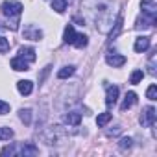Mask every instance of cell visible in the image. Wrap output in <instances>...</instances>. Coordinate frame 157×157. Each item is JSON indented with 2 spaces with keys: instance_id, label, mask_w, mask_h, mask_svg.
Instances as JSON below:
<instances>
[{
  "instance_id": "30bf717a",
  "label": "cell",
  "mask_w": 157,
  "mask_h": 157,
  "mask_svg": "<svg viewBox=\"0 0 157 157\" xmlns=\"http://www.w3.org/2000/svg\"><path fill=\"white\" fill-rule=\"evenodd\" d=\"M135 104H137V94L131 91V93H128V94H126V98H124V102H122L120 109H122V111H128V109H131Z\"/></svg>"
},
{
  "instance_id": "ffe728a7",
  "label": "cell",
  "mask_w": 157,
  "mask_h": 157,
  "mask_svg": "<svg viewBox=\"0 0 157 157\" xmlns=\"http://www.w3.org/2000/svg\"><path fill=\"white\" fill-rule=\"evenodd\" d=\"M21 120L26 126H30L32 124V109H21Z\"/></svg>"
},
{
  "instance_id": "d4e9b609",
  "label": "cell",
  "mask_w": 157,
  "mask_h": 157,
  "mask_svg": "<svg viewBox=\"0 0 157 157\" xmlns=\"http://www.w3.org/2000/svg\"><path fill=\"white\" fill-rule=\"evenodd\" d=\"M10 111V104H6L4 100H0V115H6Z\"/></svg>"
},
{
  "instance_id": "9a60e30c",
  "label": "cell",
  "mask_w": 157,
  "mask_h": 157,
  "mask_svg": "<svg viewBox=\"0 0 157 157\" xmlns=\"http://www.w3.org/2000/svg\"><path fill=\"white\" fill-rule=\"evenodd\" d=\"M74 37H76V32H74V26H72V24H68V26L65 28V35H63V39H65V43H70V44H72V41H74Z\"/></svg>"
},
{
  "instance_id": "6da1fadb",
  "label": "cell",
  "mask_w": 157,
  "mask_h": 157,
  "mask_svg": "<svg viewBox=\"0 0 157 157\" xmlns=\"http://www.w3.org/2000/svg\"><path fill=\"white\" fill-rule=\"evenodd\" d=\"M0 10H2V15L6 17V19H10L11 21V30H17L19 26V17H21V13H22V4L21 2H15V0H6V2L0 6Z\"/></svg>"
},
{
  "instance_id": "ba28073f",
  "label": "cell",
  "mask_w": 157,
  "mask_h": 157,
  "mask_svg": "<svg viewBox=\"0 0 157 157\" xmlns=\"http://www.w3.org/2000/svg\"><path fill=\"white\" fill-rule=\"evenodd\" d=\"M19 56L24 59V61H28V63H32V61H35V50L32 48V46H22L21 50H19Z\"/></svg>"
},
{
  "instance_id": "603a6c76",
  "label": "cell",
  "mask_w": 157,
  "mask_h": 157,
  "mask_svg": "<svg viewBox=\"0 0 157 157\" xmlns=\"http://www.w3.org/2000/svg\"><path fill=\"white\" fill-rule=\"evenodd\" d=\"M8 52H10V41L0 35V54H8Z\"/></svg>"
},
{
  "instance_id": "d6986e66",
  "label": "cell",
  "mask_w": 157,
  "mask_h": 157,
  "mask_svg": "<svg viewBox=\"0 0 157 157\" xmlns=\"http://www.w3.org/2000/svg\"><path fill=\"white\" fill-rule=\"evenodd\" d=\"M13 129L11 128H0V140H10L13 137Z\"/></svg>"
},
{
  "instance_id": "cb8c5ba5",
  "label": "cell",
  "mask_w": 157,
  "mask_h": 157,
  "mask_svg": "<svg viewBox=\"0 0 157 157\" xmlns=\"http://www.w3.org/2000/svg\"><path fill=\"white\" fill-rule=\"evenodd\" d=\"M146 96L153 102V100H157V87L155 85H150L148 87V91H146Z\"/></svg>"
},
{
  "instance_id": "52a82bcc",
  "label": "cell",
  "mask_w": 157,
  "mask_h": 157,
  "mask_svg": "<svg viewBox=\"0 0 157 157\" xmlns=\"http://www.w3.org/2000/svg\"><path fill=\"white\" fill-rule=\"evenodd\" d=\"M17 91H19L21 94L28 96V94H32V91H33V83H32L30 80H21V82H17Z\"/></svg>"
},
{
  "instance_id": "5b68a950",
  "label": "cell",
  "mask_w": 157,
  "mask_h": 157,
  "mask_svg": "<svg viewBox=\"0 0 157 157\" xmlns=\"http://www.w3.org/2000/svg\"><path fill=\"white\" fill-rule=\"evenodd\" d=\"M133 48H135V52L137 54H140V52H146L148 48H150V37H137L135 39V44H133Z\"/></svg>"
},
{
  "instance_id": "7a4b0ae2",
  "label": "cell",
  "mask_w": 157,
  "mask_h": 157,
  "mask_svg": "<svg viewBox=\"0 0 157 157\" xmlns=\"http://www.w3.org/2000/svg\"><path fill=\"white\" fill-rule=\"evenodd\" d=\"M153 122H155V109L151 105H148V107H144V111L140 115V124L144 128H150V126H153Z\"/></svg>"
},
{
  "instance_id": "44dd1931",
  "label": "cell",
  "mask_w": 157,
  "mask_h": 157,
  "mask_svg": "<svg viewBox=\"0 0 157 157\" xmlns=\"http://www.w3.org/2000/svg\"><path fill=\"white\" fill-rule=\"evenodd\" d=\"M120 30H122V17H118V19H117V22H115V30H111L109 37H111V39H115V37L120 33Z\"/></svg>"
},
{
  "instance_id": "8fae6325",
  "label": "cell",
  "mask_w": 157,
  "mask_h": 157,
  "mask_svg": "<svg viewBox=\"0 0 157 157\" xmlns=\"http://www.w3.org/2000/svg\"><path fill=\"white\" fill-rule=\"evenodd\" d=\"M65 122H67L68 126H80L82 115H80V113H67V115H65Z\"/></svg>"
},
{
  "instance_id": "277c9868",
  "label": "cell",
  "mask_w": 157,
  "mask_h": 157,
  "mask_svg": "<svg viewBox=\"0 0 157 157\" xmlns=\"http://www.w3.org/2000/svg\"><path fill=\"white\" fill-rule=\"evenodd\" d=\"M117 100H118V87H117V85L107 87V94H105V104H107V107L115 105Z\"/></svg>"
},
{
  "instance_id": "484cf974",
  "label": "cell",
  "mask_w": 157,
  "mask_h": 157,
  "mask_svg": "<svg viewBox=\"0 0 157 157\" xmlns=\"http://www.w3.org/2000/svg\"><path fill=\"white\" fill-rule=\"evenodd\" d=\"M0 153H2V155H8V153H10V155H13V153H15V148H13V146H6Z\"/></svg>"
},
{
  "instance_id": "7402d4cb",
  "label": "cell",
  "mask_w": 157,
  "mask_h": 157,
  "mask_svg": "<svg viewBox=\"0 0 157 157\" xmlns=\"http://www.w3.org/2000/svg\"><path fill=\"white\" fill-rule=\"evenodd\" d=\"M131 142H133L131 137H122L120 142H118V146H120V150H129L131 148Z\"/></svg>"
},
{
  "instance_id": "9c48e42d",
  "label": "cell",
  "mask_w": 157,
  "mask_h": 157,
  "mask_svg": "<svg viewBox=\"0 0 157 157\" xmlns=\"http://www.w3.org/2000/svg\"><path fill=\"white\" fill-rule=\"evenodd\" d=\"M11 68H13V70H17V72L30 70V68H28V61H24L21 56H17V57H13V59H11Z\"/></svg>"
},
{
  "instance_id": "ac0fdd59",
  "label": "cell",
  "mask_w": 157,
  "mask_h": 157,
  "mask_svg": "<svg viewBox=\"0 0 157 157\" xmlns=\"http://www.w3.org/2000/svg\"><path fill=\"white\" fill-rule=\"evenodd\" d=\"M144 78V72L140 70V68H137V70H133V74H131V78H129V83H133V85H137L140 80Z\"/></svg>"
},
{
  "instance_id": "5bb4252c",
  "label": "cell",
  "mask_w": 157,
  "mask_h": 157,
  "mask_svg": "<svg viewBox=\"0 0 157 157\" xmlns=\"http://www.w3.org/2000/svg\"><path fill=\"white\" fill-rule=\"evenodd\" d=\"M111 122V113H100L98 117H96V124H98V128H104V126H107Z\"/></svg>"
},
{
  "instance_id": "4316f807",
  "label": "cell",
  "mask_w": 157,
  "mask_h": 157,
  "mask_svg": "<svg viewBox=\"0 0 157 157\" xmlns=\"http://www.w3.org/2000/svg\"><path fill=\"white\" fill-rule=\"evenodd\" d=\"M65 2H72V0H65Z\"/></svg>"
},
{
  "instance_id": "7c38bea8",
  "label": "cell",
  "mask_w": 157,
  "mask_h": 157,
  "mask_svg": "<svg viewBox=\"0 0 157 157\" xmlns=\"http://www.w3.org/2000/svg\"><path fill=\"white\" fill-rule=\"evenodd\" d=\"M35 153H39L37 146H33L32 142L22 144V148H21V155H35Z\"/></svg>"
},
{
  "instance_id": "2e32d148",
  "label": "cell",
  "mask_w": 157,
  "mask_h": 157,
  "mask_svg": "<svg viewBox=\"0 0 157 157\" xmlns=\"http://www.w3.org/2000/svg\"><path fill=\"white\" fill-rule=\"evenodd\" d=\"M72 74H74V67L68 65V67H63V68L57 72V78H59V80H65V78H68V76H72Z\"/></svg>"
},
{
  "instance_id": "8992f818",
  "label": "cell",
  "mask_w": 157,
  "mask_h": 157,
  "mask_svg": "<svg viewBox=\"0 0 157 157\" xmlns=\"http://www.w3.org/2000/svg\"><path fill=\"white\" fill-rule=\"evenodd\" d=\"M105 61H107V65H111V67L118 68V67H122V65L126 63V57H124V56H120V54H107Z\"/></svg>"
},
{
  "instance_id": "4fadbf2b",
  "label": "cell",
  "mask_w": 157,
  "mask_h": 157,
  "mask_svg": "<svg viewBox=\"0 0 157 157\" xmlns=\"http://www.w3.org/2000/svg\"><path fill=\"white\" fill-rule=\"evenodd\" d=\"M87 35H83V33H76V37H74V41H72V44L76 46V48H83V46H87Z\"/></svg>"
},
{
  "instance_id": "e0dca14e",
  "label": "cell",
  "mask_w": 157,
  "mask_h": 157,
  "mask_svg": "<svg viewBox=\"0 0 157 157\" xmlns=\"http://www.w3.org/2000/svg\"><path fill=\"white\" fill-rule=\"evenodd\" d=\"M65 8H67V2H65V0H52V10H54L56 13H63Z\"/></svg>"
},
{
  "instance_id": "3957f363",
  "label": "cell",
  "mask_w": 157,
  "mask_h": 157,
  "mask_svg": "<svg viewBox=\"0 0 157 157\" xmlns=\"http://www.w3.org/2000/svg\"><path fill=\"white\" fill-rule=\"evenodd\" d=\"M24 37L30 39V41H41V39H43V32H41L37 26L28 24V26L24 28Z\"/></svg>"
}]
</instances>
